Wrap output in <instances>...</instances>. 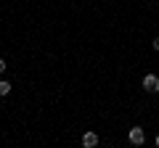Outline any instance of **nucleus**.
Segmentation results:
<instances>
[{"mask_svg":"<svg viewBox=\"0 0 159 148\" xmlns=\"http://www.w3.org/2000/svg\"><path fill=\"white\" fill-rule=\"evenodd\" d=\"M143 87H146L148 93H159V77L157 74H146V77H143Z\"/></svg>","mask_w":159,"mask_h":148,"instance_id":"f257e3e1","label":"nucleus"},{"mask_svg":"<svg viewBox=\"0 0 159 148\" xmlns=\"http://www.w3.org/2000/svg\"><path fill=\"white\" fill-rule=\"evenodd\" d=\"M130 143L133 146H143V143H146V135H143L141 127H133L130 130Z\"/></svg>","mask_w":159,"mask_h":148,"instance_id":"f03ea898","label":"nucleus"},{"mask_svg":"<svg viewBox=\"0 0 159 148\" xmlns=\"http://www.w3.org/2000/svg\"><path fill=\"white\" fill-rule=\"evenodd\" d=\"M82 146H85V148L98 146V135H96V132H85V135H82Z\"/></svg>","mask_w":159,"mask_h":148,"instance_id":"7ed1b4c3","label":"nucleus"},{"mask_svg":"<svg viewBox=\"0 0 159 148\" xmlns=\"http://www.w3.org/2000/svg\"><path fill=\"white\" fill-rule=\"evenodd\" d=\"M8 93H11V85L6 80H0V95H8Z\"/></svg>","mask_w":159,"mask_h":148,"instance_id":"20e7f679","label":"nucleus"},{"mask_svg":"<svg viewBox=\"0 0 159 148\" xmlns=\"http://www.w3.org/2000/svg\"><path fill=\"white\" fill-rule=\"evenodd\" d=\"M6 72V61H3V58H0V74Z\"/></svg>","mask_w":159,"mask_h":148,"instance_id":"39448f33","label":"nucleus"},{"mask_svg":"<svg viewBox=\"0 0 159 148\" xmlns=\"http://www.w3.org/2000/svg\"><path fill=\"white\" fill-rule=\"evenodd\" d=\"M154 50H159V37H154Z\"/></svg>","mask_w":159,"mask_h":148,"instance_id":"423d86ee","label":"nucleus"},{"mask_svg":"<svg viewBox=\"0 0 159 148\" xmlns=\"http://www.w3.org/2000/svg\"><path fill=\"white\" fill-rule=\"evenodd\" d=\"M157 146H159V135H157Z\"/></svg>","mask_w":159,"mask_h":148,"instance_id":"0eeeda50","label":"nucleus"}]
</instances>
